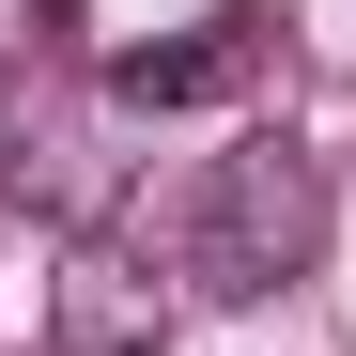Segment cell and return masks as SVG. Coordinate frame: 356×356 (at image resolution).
I'll list each match as a JSON object with an SVG mask.
<instances>
[{
  "label": "cell",
  "instance_id": "277c9868",
  "mask_svg": "<svg viewBox=\"0 0 356 356\" xmlns=\"http://www.w3.org/2000/svg\"><path fill=\"white\" fill-rule=\"evenodd\" d=\"M47 356H170V279L108 232H78L47 279Z\"/></svg>",
  "mask_w": 356,
  "mask_h": 356
},
{
  "label": "cell",
  "instance_id": "7a4b0ae2",
  "mask_svg": "<svg viewBox=\"0 0 356 356\" xmlns=\"http://www.w3.org/2000/svg\"><path fill=\"white\" fill-rule=\"evenodd\" d=\"M0 202L47 217V232L108 217V155H93V108L63 78V47H0Z\"/></svg>",
  "mask_w": 356,
  "mask_h": 356
},
{
  "label": "cell",
  "instance_id": "5b68a950",
  "mask_svg": "<svg viewBox=\"0 0 356 356\" xmlns=\"http://www.w3.org/2000/svg\"><path fill=\"white\" fill-rule=\"evenodd\" d=\"M63 31H78V0H31V47H63Z\"/></svg>",
  "mask_w": 356,
  "mask_h": 356
},
{
  "label": "cell",
  "instance_id": "3957f363",
  "mask_svg": "<svg viewBox=\"0 0 356 356\" xmlns=\"http://www.w3.org/2000/svg\"><path fill=\"white\" fill-rule=\"evenodd\" d=\"M264 78H279V16H264V0H217L202 31H155V47L108 63L124 108H232V93H264Z\"/></svg>",
  "mask_w": 356,
  "mask_h": 356
},
{
  "label": "cell",
  "instance_id": "6da1fadb",
  "mask_svg": "<svg viewBox=\"0 0 356 356\" xmlns=\"http://www.w3.org/2000/svg\"><path fill=\"white\" fill-rule=\"evenodd\" d=\"M186 264H202V294H279V279H310V264H325V155H294V140H232Z\"/></svg>",
  "mask_w": 356,
  "mask_h": 356
}]
</instances>
